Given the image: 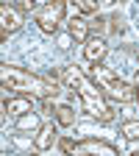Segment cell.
Here are the masks:
<instances>
[{
    "label": "cell",
    "instance_id": "4fadbf2b",
    "mask_svg": "<svg viewBox=\"0 0 139 156\" xmlns=\"http://www.w3.org/2000/svg\"><path fill=\"white\" fill-rule=\"evenodd\" d=\"M67 3H70L78 14H84V17L97 14V9H100V0H67Z\"/></svg>",
    "mask_w": 139,
    "mask_h": 156
},
{
    "label": "cell",
    "instance_id": "3957f363",
    "mask_svg": "<svg viewBox=\"0 0 139 156\" xmlns=\"http://www.w3.org/2000/svg\"><path fill=\"white\" fill-rule=\"evenodd\" d=\"M89 75L95 78V84L100 87L109 98H114V101H120V103H136V89L134 84L123 81L120 75H117L111 67H106L103 62H97L89 67Z\"/></svg>",
    "mask_w": 139,
    "mask_h": 156
},
{
    "label": "cell",
    "instance_id": "8992f818",
    "mask_svg": "<svg viewBox=\"0 0 139 156\" xmlns=\"http://www.w3.org/2000/svg\"><path fill=\"white\" fill-rule=\"evenodd\" d=\"M19 28H23V11H19L17 6H11V3H3L0 6V36L9 39Z\"/></svg>",
    "mask_w": 139,
    "mask_h": 156
},
{
    "label": "cell",
    "instance_id": "277c9868",
    "mask_svg": "<svg viewBox=\"0 0 139 156\" xmlns=\"http://www.w3.org/2000/svg\"><path fill=\"white\" fill-rule=\"evenodd\" d=\"M58 151L61 153H92V156H120V148L97 140V136H86V140H67L61 136L58 140Z\"/></svg>",
    "mask_w": 139,
    "mask_h": 156
},
{
    "label": "cell",
    "instance_id": "5b68a950",
    "mask_svg": "<svg viewBox=\"0 0 139 156\" xmlns=\"http://www.w3.org/2000/svg\"><path fill=\"white\" fill-rule=\"evenodd\" d=\"M61 23H67V0H50V3L39 6L36 11V25L42 34H58Z\"/></svg>",
    "mask_w": 139,
    "mask_h": 156
},
{
    "label": "cell",
    "instance_id": "7c38bea8",
    "mask_svg": "<svg viewBox=\"0 0 139 156\" xmlns=\"http://www.w3.org/2000/svg\"><path fill=\"white\" fill-rule=\"evenodd\" d=\"M53 117H56V123L61 126V128H70V126H75V112H72V106H67V103L56 106V109H53Z\"/></svg>",
    "mask_w": 139,
    "mask_h": 156
},
{
    "label": "cell",
    "instance_id": "5bb4252c",
    "mask_svg": "<svg viewBox=\"0 0 139 156\" xmlns=\"http://www.w3.org/2000/svg\"><path fill=\"white\" fill-rule=\"evenodd\" d=\"M120 134L125 136L128 142H139V120H125L120 126Z\"/></svg>",
    "mask_w": 139,
    "mask_h": 156
},
{
    "label": "cell",
    "instance_id": "9c48e42d",
    "mask_svg": "<svg viewBox=\"0 0 139 156\" xmlns=\"http://www.w3.org/2000/svg\"><path fill=\"white\" fill-rule=\"evenodd\" d=\"M109 53V45H106V39L103 36H89L86 42H84V58L89 64H97V62H103Z\"/></svg>",
    "mask_w": 139,
    "mask_h": 156
},
{
    "label": "cell",
    "instance_id": "9a60e30c",
    "mask_svg": "<svg viewBox=\"0 0 139 156\" xmlns=\"http://www.w3.org/2000/svg\"><path fill=\"white\" fill-rule=\"evenodd\" d=\"M11 6H17L23 14H31V11H39V0H11Z\"/></svg>",
    "mask_w": 139,
    "mask_h": 156
},
{
    "label": "cell",
    "instance_id": "2e32d148",
    "mask_svg": "<svg viewBox=\"0 0 139 156\" xmlns=\"http://www.w3.org/2000/svg\"><path fill=\"white\" fill-rule=\"evenodd\" d=\"M70 42H72V36H70V34H67V36H61V39H58V45H61V48H64V50H67V48H70Z\"/></svg>",
    "mask_w": 139,
    "mask_h": 156
},
{
    "label": "cell",
    "instance_id": "6da1fadb",
    "mask_svg": "<svg viewBox=\"0 0 139 156\" xmlns=\"http://www.w3.org/2000/svg\"><path fill=\"white\" fill-rule=\"evenodd\" d=\"M61 84L67 89H72L78 98H81V106L89 117H95V120H100V123H111L114 120V109L111 103L106 101V92L95 84V78L84 73L81 64H67L61 70Z\"/></svg>",
    "mask_w": 139,
    "mask_h": 156
},
{
    "label": "cell",
    "instance_id": "52a82bcc",
    "mask_svg": "<svg viewBox=\"0 0 139 156\" xmlns=\"http://www.w3.org/2000/svg\"><path fill=\"white\" fill-rule=\"evenodd\" d=\"M33 101H36V98H31V95H11V98L3 101V114L23 117V114L33 112Z\"/></svg>",
    "mask_w": 139,
    "mask_h": 156
},
{
    "label": "cell",
    "instance_id": "ba28073f",
    "mask_svg": "<svg viewBox=\"0 0 139 156\" xmlns=\"http://www.w3.org/2000/svg\"><path fill=\"white\" fill-rule=\"evenodd\" d=\"M53 145H58V123H42L33 136V151H50Z\"/></svg>",
    "mask_w": 139,
    "mask_h": 156
},
{
    "label": "cell",
    "instance_id": "7a4b0ae2",
    "mask_svg": "<svg viewBox=\"0 0 139 156\" xmlns=\"http://www.w3.org/2000/svg\"><path fill=\"white\" fill-rule=\"evenodd\" d=\"M0 84L11 95H31L36 101H50L61 92L58 81H50L45 75H36L31 70L14 67V64H0Z\"/></svg>",
    "mask_w": 139,
    "mask_h": 156
},
{
    "label": "cell",
    "instance_id": "8fae6325",
    "mask_svg": "<svg viewBox=\"0 0 139 156\" xmlns=\"http://www.w3.org/2000/svg\"><path fill=\"white\" fill-rule=\"evenodd\" d=\"M39 128H42V117H39L36 109L28 112V114H23V117H17V131H31V134H36Z\"/></svg>",
    "mask_w": 139,
    "mask_h": 156
},
{
    "label": "cell",
    "instance_id": "e0dca14e",
    "mask_svg": "<svg viewBox=\"0 0 139 156\" xmlns=\"http://www.w3.org/2000/svg\"><path fill=\"white\" fill-rule=\"evenodd\" d=\"M134 89H136V103H139V70H136V75H134Z\"/></svg>",
    "mask_w": 139,
    "mask_h": 156
},
{
    "label": "cell",
    "instance_id": "30bf717a",
    "mask_svg": "<svg viewBox=\"0 0 139 156\" xmlns=\"http://www.w3.org/2000/svg\"><path fill=\"white\" fill-rule=\"evenodd\" d=\"M67 34L75 39V42H81V45H84L86 39L92 36V34H89V23H86V17H84V14H72V17L67 20Z\"/></svg>",
    "mask_w": 139,
    "mask_h": 156
}]
</instances>
